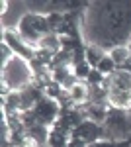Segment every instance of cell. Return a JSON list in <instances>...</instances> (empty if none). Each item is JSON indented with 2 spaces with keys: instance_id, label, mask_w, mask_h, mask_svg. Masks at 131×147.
Masks as SVG:
<instances>
[{
  "instance_id": "1",
  "label": "cell",
  "mask_w": 131,
  "mask_h": 147,
  "mask_svg": "<svg viewBox=\"0 0 131 147\" xmlns=\"http://www.w3.org/2000/svg\"><path fill=\"white\" fill-rule=\"evenodd\" d=\"M35 73H33L30 61L14 55L10 61L2 65V84H6L10 90H24L33 84Z\"/></svg>"
},
{
  "instance_id": "2",
  "label": "cell",
  "mask_w": 131,
  "mask_h": 147,
  "mask_svg": "<svg viewBox=\"0 0 131 147\" xmlns=\"http://www.w3.org/2000/svg\"><path fill=\"white\" fill-rule=\"evenodd\" d=\"M18 34L30 43L32 47L37 49L39 41L45 35L51 34V28L47 22V14H37V12H28L24 14L18 22Z\"/></svg>"
},
{
  "instance_id": "3",
  "label": "cell",
  "mask_w": 131,
  "mask_h": 147,
  "mask_svg": "<svg viewBox=\"0 0 131 147\" xmlns=\"http://www.w3.org/2000/svg\"><path fill=\"white\" fill-rule=\"evenodd\" d=\"M104 129H106V139H114V141L129 139L131 118L127 116L125 110L110 108L108 118H106V122H104Z\"/></svg>"
},
{
  "instance_id": "4",
  "label": "cell",
  "mask_w": 131,
  "mask_h": 147,
  "mask_svg": "<svg viewBox=\"0 0 131 147\" xmlns=\"http://www.w3.org/2000/svg\"><path fill=\"white\" fill-rule=\"evenodd\" d=\"M32 114H33V118L37 120V124L53 127L57 124V120H59V116H61V104L57 100H51V98L43 96L41 100L35 104Z\"/></svg>"
},
{
  "instance_id": "5",
  "label": "cell",
  "mask_w": 131,
  "mask_h": 147,
  "mask_svg": "<svg viewBox=\"0 0 131 147\" xmlns=\"http://www.w3.org/2000/svg\"><path fill=\"white\" fill-rule=\"evenodd\" d=\"M2 39H4V43L14 51V55L22 57V59H26V61H32L33 59V55H35V47L30 45L22 35L18 34V30L6 28V30L2 32Z\"/></svg>"
},
{
  "instance_id": "6",
  "label": "cell",
  "mask_w": 131,
  "mask_h": 147,
  "mask_svg": "<svg viewBox=\"0 0 131 147\" xmlns=\"http://www.w3.org/2000/svg\"><path fill=\"white\" fill-rule=\"evenodd\" d=\"M71 137L84 141L86 145H92V143H96L100 139H106V129H104V124L92 122V120H84L78 127L73 129Z\"/></svg>"
},
{
  "instance_id": "7",
  "label": "cell",
  "mask_w": 131,
  "mask_h": 147,
  "mask_svg": "<svg viewBox=\"0 0 131 147\" xmlns=\"http://www.w3.org/2000/svg\"><path fill=\"white\" fill-rule=\"evenodd\" d=\"M67 94L71 96V100L75 102L77 106H84L90 102V86H88L86 82H82V80H78L77 84H73Z\"/></svg>"
},
{
  "instance_id": "8",
  "label": "cell",
  "mask_w": 131,
  "mask_h": 147,
  "mask_svg": "<svg viewBox=\"0 0 131 147\" xmlns=\"http://www.w3.org/2000/svg\"><path fill=\"white\" fill-rule=\"evenodd\" d=\"M69 139H71L69 134L57 129V127H51L49 137H47V147H69Z\"/></svg>"
},
{
  "instance_id": "9",
  "label": "cell",
  "mask_w": 131,
  "mask_h": 147,
  "mask_svg": "<svg viewBox=\"0 0 131 147\" xmlns=\"http://www.w3.org/2000/svg\"><path fill=\"white\" fill-rule=\"evenodd\" d=\"M108 55L102 47H98V45H86V63L90 65L92 69H98V65H100V61L104 59V57Z\"/></svg>"
},
{
  "instance_id": "10",
  "label": "cell",
  "mask_w": 131,
  "mask_h": 147,
  "mask_svg": "<svg viewBox=\"0 0 131 147\" xmlns=\"http://www.w3.org/2000/svg\"><path fill=\"white\" fill-rule=\"evenodd\" d=\"M110 57L114 59L118 69H123L125 63L129 61V49H127V45H116L110 49Z\"/></svg>"
},
{
  "instance_id": "11",
  "label": "cell",
  "mask_w": 131,
  "mask_h": 147,
  "mask_svg": "<svg viewBox=\"0 0 131 147\" xmlns=\"http://www.w3.org/2000/svg\"><path fill=\"white\" fill-rule=\"evenodd\" d=\"M39 49H45V51H49V53H53V55H57L59 51H61V37L55 34H49L45 35L43 39L39 41Z\"/></svg>"
},
{
  "instance_id": "12",
  "label": "cell",
  "mask_w": 131,
  "mask_h": 147,
  "mask_svg": "<svg viewBox=\"0 0 131 147\" xmlns=\"http://www.w3.org/2000/svg\"><path fill=\"white\" fill-rule=\"evenodd\" d=\"M43 94L47 96V98H51V100H57V102H59V98L65 94V88H63L59 82L51 80V82H49V84L43 88Z\"/></svg>"
},
{
  "instance_id": "13",
  "label": "cell",
  "mask_w": 131,
  "mask_h": 147,
  "mask_svg": "<svg viewBox=\"0 0 131 147\" xmlns=\"http://www.w3.org/2000/svg\"><path fill=\"white\" fill-rule=\"evenodd\" d=\"M98 71L104 75V77H112L116 71H118V67H116V63H114V59L110 57V53L102 61H100V65H98Z\"/></svg>"
},
{
  "instance_id": "14",
  "label": "cell",
  "mask_w": 131,
  "mask_h": 147,
  "mask_svg": "<svg viewBox=\"0 0 131 147\" xmlns=\"http://www.w3.org/2000/svg\"><path fill=\"white\" fill-rule=\"evenodd\" d=\"M90 71H92V67L88 65L86 61H82V63H77V65H73V73H75L77 80H82V82H86L88 75H90Z\"/></svg>"
},
{
  "instance_id": "15",
  "label": "cell",
  "mask_w": 131,
  "mask_h": 147,
  "mask_svg": "<svg viewBox=\"0 0 131 147\" xmlns=\"http://www.w3.org/2000/svg\"><path fill=\"white\" fill-rule=\"evenodd\" d=\"M88 147H131V137L129 139H121V141H114V139H100L96 143Z\"/></svg>"
},
{
  "instance_id": "16",
  "label": "cell",
  "mask_w": 131,
  "mask_h": 147,
  "mask_svg": "<svg viewBox=\"0 0 131 147\" xmlns=\"http://www.w3.org/2000/svg\"><path fill=\"white\" fill-rule=\"evenodd\" d=\"M106 79H108V77H104L98 69H92L90 75H88V79H86V84L88 86H98V84H102Z\"/></svg>"
},
{
  "instance_id": "17",
  "label": "cell",
  "mask_w": 131,
  "mask_h": 147,
  "mask_svg": "<svg viewBox=\"0 0 131 147\" xmlns=\"http://www.w3.org/2000/svg\"><path fill=\"white\" fill-rule=\"evenodd\" d=\"M69 147H88L84 141H80V139H75V137H71L69 139Z\"/></svg>"
},
{
  "instance_id": "18",
  "label": "cell",
  "mask_w": 131,
  "mask_h": 147,
  "mask_svg": "<svg viewBox=\"0 0 131 147\" xmlns=\"http://www.w3.org/2000/svg\"><path fill=\"white\" fill-rule=\"evenodd\" d=\"M6 8H8V2H2V4H0V10H2V14H6Z\"/></svg>"
},
{
  "instance_id": "19",
  "label": "cell",
  "mask_w": 131,
  "mask_h": 147,
  "mask_svg": "<svg viewBox=\"0 0 131 147\" xmlns=\"http://www.w3.org/2000/svg\"><path fill=\"white\" fill-rule=\"evenodd\" d=\"M127 49H129V57H131V43H127Z\"/></svg>"
},
{
  "instance_id": "20",
  "label": "cell",
  "mask_w": 131,
  "mask_h": 147,
  "mask_svg": "<svg viewBox=\"0 0 131 147\" xmlns=\"http://www.w3.org/2000/svg\"><path fill=\"white\" fill-rule=\"evenodd\" d=\"M129 43H131V35H129Z\"/></svg>"
}]
</instances>
